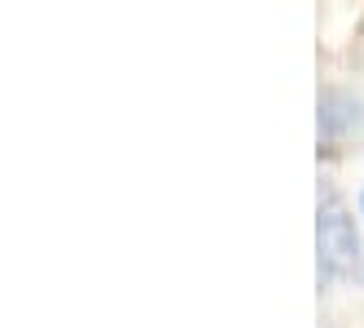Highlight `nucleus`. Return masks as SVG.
<instances>
[{
	"label": "nucleus",
	"instance_id": "1",
	"mask_svg": "<svg viewBox=\"0 0 364 328\" xmlns=\"http://www.w3.org/2000/svg\"><path fill=\"white\" fill-rule=\"evenodd\" d=\"M316 248H320V280H342L360 262V231L347 213L342 195L324 182L320 191V217H316Z\"/></svg>",
	"mask_w": 364,
	"mask_h": 328
},
{
	"label": "nucleus",
	"instance_id": "2",
	"mask_svg": "<svg viewBox=\"0 0 364 328\" xmlns=\"http://www.w3.org/2000/svg\"><path fill=\"white\" fill-rule=\"evenodd\" d=\"M364 120V102L347 89H324L320 94V138L324 142H338L347 138L351 129H360Z\"/></svg>",
	"mask_w": 364,
	"mask_h": 328
},
{
	"label": "nucleus",
	"instance_id": "3",
	"mask_svg": "<svg viewBox=\"0 0 364 328\" xmlns=\"http://www.w3.org/2000/svg\"><path fill=\"white\" fill-rule=\"evenodd\" d=\"M360 213H364V191H360Z\"/></svg>",
	"mask_w": 364,
	"mask_h": 328
}]
</instances>
